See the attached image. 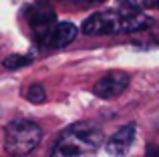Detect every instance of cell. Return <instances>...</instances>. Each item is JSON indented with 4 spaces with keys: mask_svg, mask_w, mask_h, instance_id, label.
<instances>
[{
    "mask_svg": "<svg viewBox=\"0 0 159 157\" xmlns=\"http://www.w3.org/2000/svg\"><path fill=\"white\" fill-rule=\"evenodd\" d=\"M151 16L143 14V10H103L85 18L81 30L87 36H107L119 32H139L151 26Z\"/></svg>",
    "mask_w": 159,
    "mask_h": 157,
    "instance_id": "6da1fadb",
    "label": "cell"
},
{
    "mask_svg": "<svg viewBox=\"0 0 159 157\" xmlns=\"http://www.w3.org/2000/svg\"><path fill=\"white\" fill-rule=\"evenodd\" d=\"M103 145V131L91 121L69 125L57 137L51 157H95Z\"/></svg>",
    "mask_w": 159,
    "mask_h": 157,
    "instance_id": "7a4b0ae2",
    "label": "cell"
},
{
    "mask_svg": "<svg viewBox=\"0 0 159 157\" xmlns=\"http://www.w3.org/2000/svg\"><path fill=\"white\" fill-rule=\"evenodd\" d=\"M43 139V129L34 121L28 119H16L8 123L4 131V149L12 157H22L28 155L39 147Z\"/></svg>",
    "mask_w": 159,
    "mask_h": 157,
    "instance_id": "3957f363",
    "label": "cell"
},
{
    "mask_svg": "<svg viewBox=\"0 0 159 157\" xmlns=\"http://www.w3.org/2000/svg\"><path fill=\"white\" fill-rule=\"evenodd\" d=\"M26 20H28V26H30L32 38H34L39 44L47 47L48 36H51L54 24H57L54 12L51 8L43 6V4H32V6L26 8Z\"/></svg>",
    "mask_w": 159,
    "mask_h": 157,
    "instance_id": "277c9868",
    "label": "cell"
},
{
    "mask_svg": "<svg viewBox=\"0 0 159 157\" xmlns=\"http://www.w3.org/2000/svg\"><path fill=\"white\" fill-rule=\"evenodd\" d=\"M129 87V75L123 71H111L95 83L93 93L99 99H115Z\"/></svg>",
    "mask_w": 159,
    "mask_h": 157,
    "instance_id": "5b68a950",
    "label": "cell"
},
{
    "mask_svg": "<svg viewBox=\"0 0 159 157\" xmlns=\"http://www.w3.org/2000/svg\"><path fill=\"white\" fill-rule=\"evenodd\" d=\"M133 139H135V123H127L109 137V141L105 143V149L113 157H123L131 151Z\"/></svg>",
    "mask_w": 159,
    "mask_h": 157,
    "instance_id": "8992f818",
    "label": "cell"
},
{
    "mask_svg": "<svg viewBox=\"0 0 159 157\" xmlns=\"http://www.w3.org/2000/svg\"><path fill=\"white\" fill-rule=\"evenodd\" d=\"M77 32H79V28L73 22H57L52 32H51V36H48L47 47H51V48L66 47V44H70L77 38Z\"/></svg>",
    "mask_w": 159,
    "mask_h": 157,
    "instance_id": "52a82bcc",
    "label": "cell"
},
{
    "mask_svg": "<svg viewBox=\"0 0 159 157\" xmlns=\"http://www.w3.org/2000/svg\"><path fill=\"white\" fill-rule=\"evenodd\" d=\"M30 63H32V56H28V55H10L2 61V67L8 69V71H16V69L28 67Z\"/></svg>",
    "mask_w": 159,
    "mask_h": 157,
    "instance_id": "ba28073f",
    "label": "cell"
},
{
    "mask_svg": "<svg viewBox=\"0 0 159 157\" xmlns=\"http://www.w3.org/2000/svg\"><path fill=\"white\" fill-rule=\"evenodd\" d=\"M119 4L129 10H147V8H157L159 0H119Z\"/></svg>",
    "mask_w": 159,
    "mask_h": 157,
    "instance_id": "9c48e42d",
    "label": "cell"
},
{
    "mask_svg": "<svg viewBox=\"0 0 159 157\" xmlns=\"http://www.w3.org/2000/svg\"><path fill=\"white\" fill-rule=\"evenodd\" d=\"M26 99L30 103H34V105H40V103H44L47 101V91H44V87L43 85H32V87H28V91H26Z\"/></svg>",
    "mask_w": 159,
    "mask_h": 157,
    "instance_id": "30bf717a",
    "label": "cell"
},
{
    "mask_svg": "<svg viewBox=\"0 0 159 157\" xmlns=\"http://www.w3.org/2000/svg\"><path fill=\"white\" fill-rule=\"evenodd\" d=\"M65 4H70V6L77 8H87V6H95V4H101L103 0H61Z\"/></svg>",
    "mask_w": 159,
    "mask_h": 157,
    "instance_id": "8fae6325",
    "label": "cell"
},
{
    "mask_svg": "<svg viewBox=\"0 0 159 157\" xmlns=\"http://www.w3.org/2000/svg\"><path fill=\"white\" fill-rule=\"evenodd\" d=\"M145 157H159V147L155 143H147V149H145Z\"/></svg>",
    "mask_w": 159,
    "mask_h": 157,
    "instance_id": "7c38bea8",
    "label": "cell"
},
{
    "mask_svg": "<svg viewBox=\"0 0 159 157\" xmlns=\"http://www.w3.org/2000/svg\"><path fill=\"white\" fill-rule=\"evenodd\" d=\"M157 8H159V6H157Z\"/></svg>",
    "mask_w": 159,
    "mask_h": 157,
    "instance_id": "4fadbf2b",
    "label": "cell"
}]
</instances>
